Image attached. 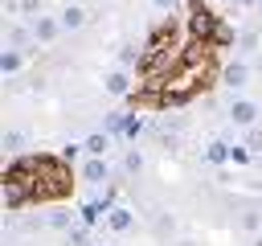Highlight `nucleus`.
Instances as JSON below:
<instances>
[{
    "label": "nucleus",
    "instance_id": "1",
    "mask_svg": "<svg viewBox=\"0 0 262 246\" xmlns=\"http://www.w3.org/2000/svg\"><path fill=\"white\" fill-rule=\"evenodd\" d=\"M209 78H213V45H209V41H188L180 66H176V70L160 82V90L147 94L143 102H151V107H176V102H188L201 86H209Z\"/></svg>",
    "mask_w": 262,
    "mask_h": 246
},
{
    "label": "nucleus",
    "instance_id": "2",
    "mask_svg": "<svg viewBox=\"0 0 262 246\" xmlns=\"http://www.w3.org/2000/svg\"><path fill=\"white\" fill-rule=\"evenodd\" d=\"M8 176H16L33 201H53V197L70 193V168L53 156H25L8 168Z\"/></svg>",
    "mask_w": 262,
    "mask_h": 246
},
{
    "label": "nucleus",
    "instance_id": "3",
    "mask_svg": "<svg viewBox=\"0 0 262 246\" xmlns=\"http://www.w3.org/2000/svg\"><path fill=\"white\" fill-rule=\"evenodd\" d=\"M29 201H33V197H29V189H25L16 176H4V209H8V213H20Z\"/></svg>",
    "mask_w": 262,
    "mask_h": 246
},
{
    "label": "nucleus",
    "instance_id": "4",
    "mask_svg": "<svg viewBox=\"0 0 262 246\" xmlns=\"http://www.w3.org/2000/svg\"><path fill=\"white\" fill-rule=\"evenodd\" d=\"M254 115H258V111H254V102H246V98L229 107V119H233V123H242V127H250V123H254Z\"/></svg>",
    "mask_w": 262,
    "mask_h": 246
},
{
    "label": "nucleus",
    "instance_id": "5",
    "mask_svg": "<svg viewBox=\"0 0 262 246\" xmlns=\"http://www.w3.org/2000/svg\"><path fill=\"white\" fill-rule=\"evenodd\" d=\"M225 86H246V66H242V61H233V66L225 70Z\"/></svg>",
    "mask_w": 262,
    "mask_h": 246
},
{
    "label": "nucleus",
    "instance_id": "6",
    "mask_svg": "<svg viewBox=\"0 0 262 246\" xmlns=\"http://www.w3.org/2000/svg\"><path fill=\"white\" fill-rule=\"evenodd\" d=\"M82 20H86V12H82V8H74V4H70L66 12H61V25H66V29H78Z\"/></svg>",
    "mask_w": 262,
    "mask_h": 246
},
{
    "label": "nucleus",
    "instance_id": "7",
    "mask_svg": "<svg viewBox=\"0 0 262 246\" xmlns=\"http://www.w3.org/2000/svg\"><path fill=\"white\" fill-rule=\"evenodd\" d=\"M82 176H86V180H102V176H106V164H102V160H86Z\"/></svg>",
    "mask_w": 262,
    "mask_h": 246
},
{
    "label": "nucleus",
    "instance_id": "8",
    "mask_svg": "<svg viewBox=\"0 0 262 246\" xmlns=\"http://www.w3.org/2000/svg\"><path fill=\"white\" fill-rule=\"evenodd\" d=\"M106 90L111 94H127V74H111L106 78Z\"/></svg>",
    "mask_w": 262,
    "mask_h": 246
},
{
    "label": "nucleus",
    "instance_id": "9",
    "mask_svg": "<svg viewBox=\"0 0 262 246\" xmlns=\"http://www.w3.org/2000/svg\"><path fill=\"white\" fill-rule=\"evenodd\" d=\"M127 225H131V213L127 209H115L111 213V230H127Z\"/></svg>",
    "mask_w": 262,
    "mask_h": 246
},
{
    "label": "nucleus",
    "instance_id": "10",
    "mask_svg": "<svg viewBox=\"0 0 262 246\" xmlns=\"http://www.w3.org/2000/svg\"><path fill=\"white\" fill-rule=\"evenodd\" d=\"M16 70H20V53L8 49V53H4V74H16Z\"/></svg>",
    "mask_w": 262,
    "mask_h": 246
},
{
    "label": "nucleus",
    "instance_id": "11",
    "mask_svg": "<svg viewBox=\"0 0 262 246\" xmlns=\"http://www.w3.org/2000/svg\"><path fill=\"white\" fill-rule=\"evenodd\" d=\"M53 33H57V25H53V20H37V37H41V41H49Z\"/></svg>",
    "mask_w": 262,
    "mask_h": 246
},
{
    "label": "nucleus",
    "instance_id": "12",
    "mask_svg": "<svg viewBox=\"0 0 262 246\" xmlns=\"http://www.w3.org/2000/svg\"><path fill=\"white\" fill-rule=\"evenodd\" d=\"M86 148H90L94 156H102V152H106V135H90V139H86Z\"/></svg>",
    "mask_w": 262,
    "mask_h": 246
},
{
    "label": "nucleus",
    "instance_id": "13",
    "mask_svg": "<svg viewBox=\"0 0 262 246\" xmlns=\"http://www.w3.org/2000/svg\"><path fill=\"white\" fill-rule=\"evenodd\" d=\"M4 148H8V152H16V148H20V135H16V131H8V135H4Z\"/></svg>",
    "mask_w": 262,
    "mask_h": 246
},
{
    "label": "nucleus",
    "instance_id": "14",
    "mask_svg": "<svg viewBox=\"0 0 262 246\" xmlns=\"http://www.w3.org/2000/svg\"><path fill=\"white\" fill-rule=\"evenodd\" d=\"M250 148H262V131H250Z\"/></svg>",
    "mask_w": 262,
    "mask_h": 246
},
{
    "label": "nucleus",
    "instance_id": "15",
    "mask_svg": "<svg viewBox=\"0 0 262 246\" xmlns=\"http://www.w3.org/2000/svg\"><path fill=\"white\" fill-rule=\"evenodd\" d=\"M156 4H160V8H172V4H176V0H156Z\"/></svg>",
    "mask_w": 262,
    "mask_h": 246
},
{
    "label": "nucleus",
    "instance_id": "16",
    "mask_svg": "<svg viewBox=\"0 0 262 246\" xmlns=\"http://www.w3.org/2000/svg\"><path fill=\"white\" fill-rule=\"evenodd\" d=\"M254 246H262V238H258V242H254Z\"/></svg>",
    "mask_w": 262,
    "mask_h": 246
}]
</instances>
